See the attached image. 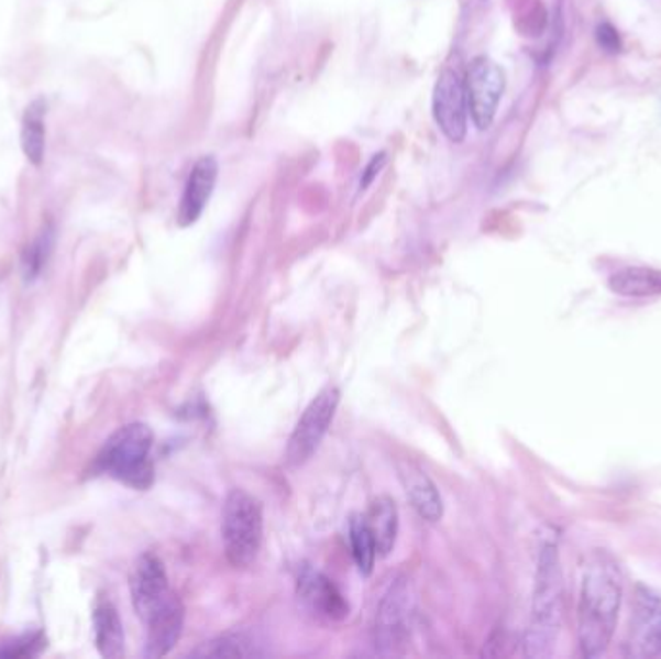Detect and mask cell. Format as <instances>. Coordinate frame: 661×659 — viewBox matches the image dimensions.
<instances>
[{
	"instance_id": "obj_1",
	"label": "cell",
	"mask_w": 661,
	"mask_h": 659,
	"mask_svg": "<svg viewBox=\"0 0 661 659\" xmlns=\"http://www.w3.org/2000/svg\"><path fill=\"white\" fill-rule=\"evenodd\" d=\"M623 602V572L606 551H594L582 567L576 620L584 658H599L614 640Z\"/></svg>"
},
{
	"instance_id": "obj_2",
	"label": "cell",
	"mask_w": 661,
	"mask_h": 659,
	"mask_svg": "<svg viewBox=\"0 0 661 659\" xmlns=\"http://www.w3.org/2000/svg\"><path fill=\"white\" fill-rule=\"evenodd\" d=\"M565 582L555 534L543 536L536 563L535 594L525 633V653L542 659L553 656L563 627Z\"/></svg>"
},
{
	"instance_id": "obj_3",
	"label": "cell",
	"mask_w": 661,
	"mask_h": 659,
	"mask_svg": "<svg viewBox=\"0 0 661 659\" xmlns=\"http://www.w3.org/2000/svg\"><path fill=\"white\" fill-rule=\"evenodd\" d=\"M152 449V428L145 424H128L107 439L97 454V469L134 490H147L155 477Z\"/></svg>"
},
{
	"instance_id": "obj_4",
	"label": "cell",
	"mask_w": 661,
	"mask_h": 659,
	"mask_svg": "<svg viewBox=\"0 0 661 659\" xmlns=\"http://www.w3.org/2000/svg\"><path fill=\"white\" fill-rule=\"evenodd\" d=\"M223 546L229 563L246 569L254 563L263 541L260 501L244 490H232L223 505Z\"/></svg>"
},
{
	"instance_id": "obj_5",
	"label": "cell",
	"mask_w": 661,
	"mask_h": 659,
	"mask_svg": "<svg viewBox=\"0 0 661 659\" xmlns=\"http://www.w3.org/2000/svg\"><path fill=\"white\" fill-rule=\"evenodd\" d=\"M341 403V391L329 385L319 391L318 397L311 400L304 410L302 418L296 424L293 436L288 439L285 461L288 466H302L316 454L323 437L335 420L337 408Z\"/></svg>"
},
{
	"instance_id": "obj_6",
	"label": "cell",
	"mask_w": 661,
	"mask_h": 659,
	"mask_svg": "<svg viewBox=\"0 0 661 659\" xmlns=\"http://www.w3.org/2000/svg\"><path fill=\"white\" fill-rule=\"evenodd\" d=\"M412 592L407 580H397L385 594L375 619V646L383 656H399L410 638Z\"/></svg>"
},
{
	"instance_id": "obj_7",
	"label": "cell",
	"mask_w": 661,
	"mask_h": 659,
	"mask_svg": "<svg viewBox=\"0 0 661 659\" xmlns=\"http://www.w3.org/2000/svg\"><path fill=\"white\" fill-rule=\"evenodd\" d=\"M464 89L472 122L478 130H487L494 124L495 114L502 103L505 72L492 58L476 56L466 70Z\"/></svg>"
},
{
	"instance_id": "obj_8",
	"label": "cell",
	"mask_w": 661,
	"mask_h": 659,
	"mask_svg": "<svg viewBox=\"0 0 661 659\" xmlns=\"http://www.w3.org/2000/svg\"><path fill=\"white\" fill-rule=\"evenodd\" d=\"M629 658H661V592L638 586L630 615L629 638L625 642Z\"/></svg>"
},
{
	"instance_id": "obj_9",
	"label": "cell",
	"mask_w": 661,
	"mask_h": 659,
	"mask_svg": "<svg viewBox=\"0 0 661 659\" xmlns=\"http://www.w3.org/2000/svg\"><path fill=\"white\" fill-rule=\"evenodd\" d=\"M431 111L436 124L449 142H464L469 132V101H466L464 80H461L459 72L445 68L439 74L433 88Z\"/></svg>"
},
{
	"instance_id": "obj_10",
	"label": "cell",
	"mask_w": 661,
	"mask_h": 659,
	"mask_svg": "<svg viewBox=\"0 0 661 659\" xmlns=\"http://www.w3.org/2000/svg\"><path fill=\"white\" fill-rule=\"evenodd\" d=\"M130 592L142 623L152 619L176 596L168 586L165 567L153 553H144L137 559L130 574Z\"/></svg>"
},
{
	"instance_id": "obj_11",
	"label": "cell",
	"mask_w": 661,
	"mask_h": 659,
	"mask_svg": "<svg viewBox=\"0 0 661 659\" xmlns=\"http://www.w3.org/2000/svg\"><path fill=\"white\" fill-rule=\"evenodd\" d=\"M217 178H219V163L211 155H203L196 161V165L191 167L190 176L184 186L183 198L178 206V224L180 227H191L198 223L209 199L216 190Z\"/></svg>"
},
{
	"instance_id": "obj_12",
	"label": "cell",
	"mask_w": 661,
	"mask_h": 659,
	"mask_svg": "<svg viewBox=\"0 0 661 659\" xmlns=\"http://www.w3.org/2000/svg\"><path fill=\"white\" fill-rule=\"evenodd\" d=\"M298 597L313 615L321 619L341 620L349 615V604L335 584L326 574L304 569L298 579Z\"/></svg>"
},
{
	"instance_id": "obj_13",
	"label": "cell",
	"mask_w": 661,
	"mask_h": 659,
	"mask_svg": "<svg viewBox=\"0 0 661 659\" xmlns=\"http://www.w3.org/2000/svg\"><path fill=\"white\" fill-rule=\"evenodd\" d=\"M147 628L145 638V656L163 658L175 648L184 628V605L178 596L173 597L157 615L144 623Z\"/></svg>"
},
{
	"instance_id": "obj_14",
	"label": "cell",
	"mask_w": 661,
	"mask_h": 659,
	"mask_svg": "<svg viewBox=\"0 0 661 659\" xmlns=\"http://www.w3.org/2000/svg\"><path fill=\"white\" fill-rule=\"evenodd\" d=\"M400 482L405 485L408 499L416 513L426 523H439L443 518V499L438 485L431 482L428 474L412 462L403 461L399 464Z\"/></svg>"
},
{
	"instance_id": "obj_15",
	"label": "cell",
	"mask_w": 661,
	"mask_h": 659,
	"mask_svg": "<svg viewBox=\"0 0 661 659\" xmlns=\"http://www.w3.org/2000/svg\"><path fill=\"white\" fill-rule=\"evenodd\" d=\"M607 286L615 295L625 298H653L661 296V270L646 265H629L612 273Z\"/></svg>"
},
{
	"instance_id": "obj_16",
	"label": "cell",
	"mask_w": 661,
	"mask_h": 659,
	"mask_svg": "<svg viewBox=\"0 0 661 659\" xmlns=\"http://www.w3.org/2000/svg\"><path fill=\"white\" fill-rule=\"evenodd\" d=\"M97 650L103 658L124 656V627L111 600H99L93 609Z\"/></svg>"
},
{
	"instance_id": "obj_17",
	"label": "cell",
	"mask_w": 661,
	"mask_h": 659,
	"mask_svg": "<svg viewBox=\"0 0 661 659\" xmlns=\"http://www.w3.org/2000/svg\"><path fill=\"white\" fill-rule=\"evenodd\" d=\"M367 520V526L372 530L374 536L375 548H377V557L389 556L393 548H395V541H397V534H399V510L395 501L382 495L370 505L367 515H364Z\"/></svg>"
},
{
	"instance_id": "obj_18",
	"label": "cell",
	"mask_w": 661,
	"mask_h": 659,
	"mask_svg": "<svg viewBox=\"0 0 661 659\" xmlns=\"http://www.w3.org/2000/svg\"><path fill=\"white\" fill-rule=\"evenodd\" d=\"M45 101H33L22 120V150L27 161L40 167L45 157Z\"/></svg>"
},
{
	"instance_id": "obj_19",
	"label": "cell",
	"mask_w": 661,
	"mask_h": 659,
	"mask_svg": "<svg viewBox=\"0 0 661 659\" xmlns=\"http://www.w3.org/2000/svg\"><path fill=\"white\" fill-rule=\"evenodd\" d=\"M349 538H351L352 557L359 567L360 574L370 576L374 571L377 548H375L374 536L367 526L364 515H354L349 525Z\"/></svg>"
},
{
	"instance_id": "obj_20",
	"label": "cell",
	"mask_w": 661,
	"mask_h": 659,
	"mask_svg": "<svg viewBox=\"0 0 661 659\" xmlns=\"http://www.w3.org/2000/svg\"><path fill=\"white\" fill-rule=\"evenodd\" d=\"M194 656L200 658H250L257 656L254 638L244 635V633H231L211 640V642L201 644L200 650L194 651Z\"/></svg>"
},
{
	"instance_id": "obj_21",
	"label": "cell",
	"mask_w": 661,
	"mask_h": 659,
	"mask_svg": "<svg viewBox=\"0 0 661 659\" xmlns=\"http://www.w3.org/2000/svg\"><path fill=\"white\" fill-rule=\"evenodd\" d=\"M53 244H55V231H53V227H45V229L37 234V239L33 240L32 244L25 250V277L35 278L40 275L41 270H43L45 263L48 262V255L53 252Z\"/></svg>"
},
{
	"instance_id": "obj_22",
	"label": "cell",
	"mask_w": 661,
	"mask_h": 659,
	"mask_svg": "<svg viewBox=\"0 0 661 659\" xmlns=\"http://www.w3.org/2000/svg\"><path fill=\"white\" fill-rule=\"evenodd\" d=\"M43 646H45V640L40 633L20 636L14 642L4 644L0 648V658H27V656L32 658L43 650Z\"/></svg>"
},
{
	"instance_id": "obj_23",
	"label": "cell",
	"mask_w": 661,
	"mask_h": 659,
	"mask_svg": "<svg viewBox=\"0 0 661 659\" xmlns=\"http://www.w3.org/2000/svg\"><path fill=\"white\" fill-rule=\"evenodd\" d=\"M596 41H598L599 47L604 48L606 53H612V55L621 51V35L609 22H602L596 28Z\"/></svg>"
},
{
	"instance_id": "obj_24",
	"label": "cell",
	"mask_w": 661,
	"mask_h": 659,
	"mask_svg": "<svg viewBox=\"0 0 661 659\" xmlns=\"http://www.w3.org/2000/svg\"><path fill=\"white\" fill-rule=\"evenodd\" d=\"M387 165V153H375L374 157L370 160L366 168L362 171V178H360V190L364 191L372 186L375 178L379 176L383 168Z\"/></svg>"
}]
</instances>
